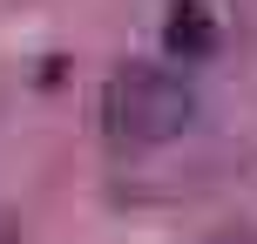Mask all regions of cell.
Masks as SVG:
<instances>
[{"mask_svg": "<svg viewBox=\"0 0 257 244\" xmlns=\"http://www.w3.org/2000/svg\"><path fill=\"white\" fill-rule=\"evenodd\" d=\"M190 82L176 75V68H115L102 89V122L115 142H163L176 136L183 122H190Z\"/></svg>", "mask_w": 257, "mask_h": 244, "instance_id": "1", "label": "cell"}, {"mask_svg": "<svg viewBox=\"0 0 257 244\" xmlns=\"http://www.w3.org/2000/svg\"><path fill=\"white\" fill-rule=\"evenodd\" d=\"M210 34H217V27H210V14L203 7H196V0H190V7H169V54H183V61H196V54H203L210 48Z\"/></svg>", "mask_w": 257, "mask_h": 244, "instance_id": "2", "label": "cell"}]
</instances>
